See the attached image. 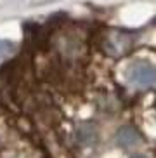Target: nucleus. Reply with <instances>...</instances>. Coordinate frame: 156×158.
Returning a JSON list of instances; mask_svg holds the SVG:
<instances>
[{"label":"nucleus","instance_id":"nucleus-1","mask_svg":"<svg viewBox=\"0 0 156 158\" xmlns=\"http://www.w3.org/2000/svg\"><path fill=\"white\" fill-rule=\"evenodd\" d=\"M127 80L132 85L141 87V89L153 87V85H156V66L139 61V63H135V64H132L129 68Z\"/></svg>","mask_w":156,"mask_h":158},{"label":"nucleus","instance_id":"nucleus-2","mask_svg":"<svg viewBox=\"0 0 156 158\" xmlns=\"http://www.w3.org/2000/svg\"><path fill=\"white\" fill-rule=\"evenodd\" d=\"M116 141H118L120 146H133V144L139 143V135L132 129H123V130H120Z\"/></svg>","mask_w":156,"mask_h":158},{"label":"nucleus","instance_id":"nucleus-3","mask_svg":"<svg viewBox=\"0 0 156 158\" xmlns=\"http://www.w3.org/2000/svg\"><path fill=\"white\" fill-rule=\"evenodd\" d=\"M133 158H144V156H133Z\"/></svg>","mask_w":156,"mask_h":158}]
</instances>
